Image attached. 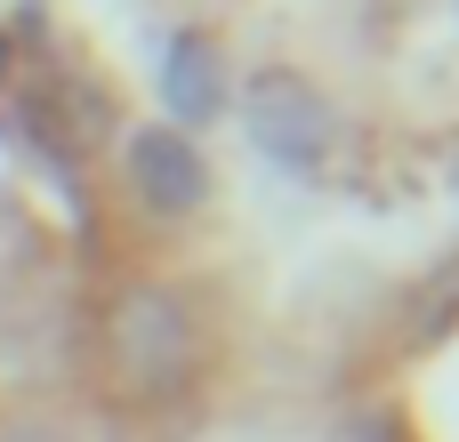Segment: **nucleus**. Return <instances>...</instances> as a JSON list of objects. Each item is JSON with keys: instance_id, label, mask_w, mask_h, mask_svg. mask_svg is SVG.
<instances>
[{"instance_id": "obj_5", "label": "nucleus", "mask_w": 459, "mask_h": 442, "mask_svg": "<svg viewBox=\"0 0 459 442\" xmlns=\"http://www.w3.org/2000/svg\"><path fill=\"white\" fill-rule=\"evenodd\" d=\"M452 322H459V258L420 290V306H411V338H444Z\"/></svg>"}, {"instance_id": "obj_6", "label": "nucleus", "mask_w": 459, "mask_h": 442, "mask_svg": "<svg viewBox=\"0 0 459 442\" xmlns=\"http://www.w3.org/2000/svg\"><path fill=\"white\" fill-rule=\"evenodd\" d=\"M339 442H403V435H395V419H347Z\"/></svg>"}, {"instance_id": "obj_3", "label": "nucleus", "mask_w": 459, "mask_h": 442, "mask_svg": "<svg viewBox=\"0 0 459 442\" xmlns=\"http://www.w3.org/2000/svg\"><path fill=\"white\" fill-rule=\"evenodd\" d=\"M250 129H258L266 153H282V161H299V169L331 145V113H323L307 89H258V97H250Z\"/></svg>"}, {"instance_id": "obj_1", "label": "nucleus", "mask_w": 459, "mask_h": 442, "mask_svg": "<svg viewBox=\"0 0 459 442\" xmlns=\"http://www.w3.org/2000/svg\"><path fill=\"white\" fill-rule=\"evenodd\" d=\"M105 362H113L121 395H137V403L178 395V387L194 378V362H202L194 306H186L178 290H153V282L121 290L113 314H105Z\"/></svg>"}, {"instance_id": "obj_2", "label": "nucleus", "mask_w": 459, "mask_h": 442, "mask_svg": "<svg viewBox=\"0 0 459 442\" xmlns=\"http://www.w3.org/2000/svg\"><path fill=\"white\" fill-rule=\"evenodd\" d=\"M129 185H137V201H145L153 217H186V209H202L210 169H202V153H194L186 137L153 129V137L129 145Z\"/></svg>"}, {"instance_id": "obj_4", "label": "nucleus", "mask_w": 459, "mask_h": 442, "mask_svg": "<svg viewBox=\"0 0 459 442\" xmlns=\"http://www.w3.org/2000/svg\"><path fill=\"white\" fill-rule=\"evenodd\" d=\"M169 97H178V113H210L218 105V56L202 40H178L169 48Z\"/></svg>"}]
</instances>
